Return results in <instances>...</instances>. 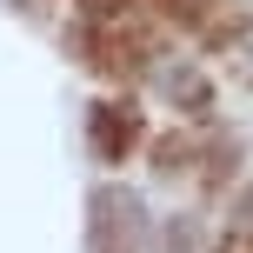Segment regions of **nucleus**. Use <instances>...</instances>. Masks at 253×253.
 <instances>
[{
    "label": "nucleus",
    "mask_w": 253,
    "mask_h": 253,
    "mask_svg": "<svg viewBox=\"0 0 253 253\" xmlns=\"http://www.w3.org/2000/svg\"><path fill=\"white\" fill-rule=\"evenodd\" d=\"M93 207L114 220V227H100V220H93V233H107V240H93V253H133V240H140V207L126 200V193H100Z\"/></svg>",
    "instance_id": "nucleus-1"
},
{
    "label": "nucleus",
    "mask_w": 253,
    "mask_h": 253,
    "mask_svg": "<svg viewBox=\"0 0 253 253\" xmlns=\"http://www.w3.org/2000/svg\"><path fill=\"white\" fill-rule=\"evenodd\" d=\"M126 126H133V114L126 107H107V114H93V140H100V153H126Z\"/></svg>",
    "instance_id": "nucleus-2"
},
{
    "label": "nucleus",
    "mask_w": 253,
    "mask_h": 253,
    "mask_svg": "<svg viewBox=\"0 0 253 253\" xmlns=\"http://www.w3.org/2000/svg\"><path fill=\"white\" fill-rule=\"evenodd\" d=\"M220 253H253V233H233V240L220 247Z\"/></svg>",
    "instance_id": "nucleus-3"
}]
</instances>
